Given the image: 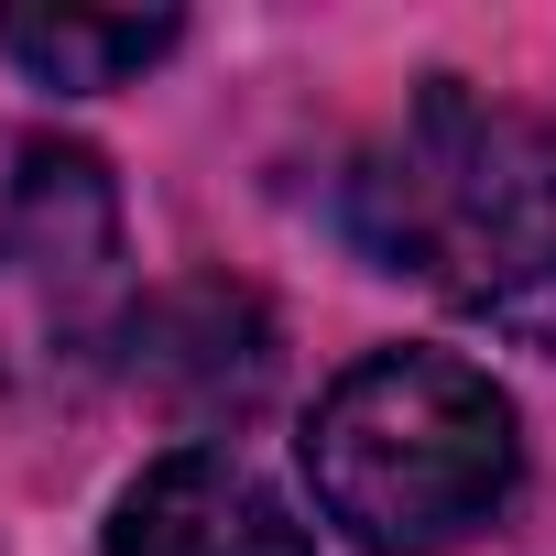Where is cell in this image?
Here are the masks:
<instances>
[{
	"label": "cell",
	"mask_w": 556,
	"mask_h": 556,
	"mask_svg": "<svg viewBox=\"0 0 556 556\" xmlns=\"http://www.w3.org/2000/svg\"><path fill=\"white\" fill-rule=\"evenodd\" d=\"M121 350L175 426H240L273 393V317L251 285H164Z\"/></svg>",
	"instance_id": "4"
},
{
	"label": "cell",
	"mask_w": 556,
	"mask_h": 556,
	"mask_svg": "<svg viewBox=\"0 0 556 556\" xmlns=\"http://www.w3.org/2000/svg\"><path fill=\"white\" fill-rule=\"evenodd\" d=\"M131 339V273H121V197L110 164L77 142L0 153V382L77 393Z\"/></svg>",
	"instance_id": "3"
},
{
	"label": "cell",
	"mask_w": 556,
	"mask_h": 556,
	"mask_svg": "<svg viewBox=\"0 0 556 556\" xmlns=\"http://www.w3.org/2000/svg\"><path fill=\"white\" fill-rule=\"evenodd\" d=\"M175 12H0V55L45 88H121L153 55H175Z\"/></svg>",
	"instance_id": "6"
},
{
	"label": "cell",
	"mask_w": 556,
	"mask_h": 556,
	"mask_svg": "<svg viewBox=\"0 0 556 556\" xmlns=\"http://www.w3.org/2000/svg\"><path fill=\"white\" fill-rule=\"evenodd\" d=\"M110 556H317V534L229 447H175V458H153L121 491Z\"/></svg>",
	"instance_id": "5"
},
{
	"label": "cell",
	"mask_w": 556,
	"mask_h": 556,
	"mask_svg": "<svg viewBox=\"0 0 556 556\" xmlns=\"http://www.w3.org/2000/svg\"><path fill=\"white\" fill-rule=\"evenodd\" d=\"M306 480L361 556H447L523 491V437L491 371L447 350H371L306 426Z\"/></svg>",
	"instance_id": "2"
},
{
	"label": "cell",
	"mask_w": 556,
	"mask_h": 556,
	"mask_svg": "<svg viewBox=\"0 0 556 556\" xmlns=\"http://www.w3.org/2000/svg\"><path fill=\"white\" fill-rule=\"evenodd\" d=\"M350 229L382 273L437 285L491 339L556 350V121L437 77L350 175Z\"/></svg>",
	"instance_id": "1"
}]
</instances>
